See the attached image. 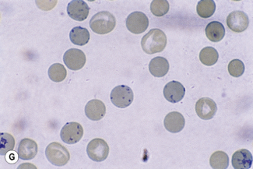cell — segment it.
<instances>
[{
  "mask_svg": "<svg viewBox=\"0 0 253 169\" xmlns=\"http://www.w3.org/2000/svg\"><path fill=\"white\" fill-rule=\"evenodd\" d=\"M167 45V37L161 29H152L143 36L141 46L143 52L149 55L163 52Z\"/></svg>",
  "mask_w": 253,
  "mask_h": 169,
  "instance_id": "obj_1",
  "label": "cell"
},
{
  "mask_svg": "<svg viewBox=\"0 0 253 169\" xmlns=\"http://www.w3.org/2000/svg\"><path fill=\"white\" fill-rule=\"evenodd\" d=\"M90 29L98 35L110 33L116 28V19L114 15L108 11L96 13L90 20Z\"/></svg>",
  "mask_w": 253,
  "mask_h": 169,
  "instance_id": "obj_2",
  "label": "cell"
},
{
  "mask_svg": "<svg viewBox=\"0 0 253 169\" xmlns=\"http://www.w3.org/2000/svg\"><path fill=\"white\" fill-rule=\"evenodd\" d=\"M45 156L50 163L58 167L66 166L70 159L68 150L57 142L50 143L46 147Z\"/></svg>",
  "mask_w": 253,
  "mask_h": 169,
  "instance_id": "obj_3",
  "label": "cell"
},
{
  "mask_svg": "<svg viewBox=\"0 0 253 169\" xmlns=\"http://www.w3.org/2000/svg\"><path fill=\"white\" fill-rule=\"evenodd\" d=\"M111 101L115 106L125 109L132 103L134 99L133 91L126 85H120L111 92Z\"/></svg>",
  "mask_w": 253,
  "mask_h": 169,
  "instance_id": "obj_4",
  "label": "cell"
},
{
  "mask_svg": "<svg viewBox=\"0 0 253 169\" xmlns=\"http://www.w3.org/2000/svg\"><path fill=\"white\" fill-rule=\"evenodd\" d=\"M86 153L92 161L97 162L106 160L109 154L108 143L100 138H96L88 143L86 147Z\"/></svg>",
  "mask_w": 253,
  "mask_h": 169,
  "instance_id": "obj_5",
  "label": "cell"
},
{
  "mask_svg": "<svg viewBox=\"0 0 253 169\" xmlns=\"http://www.w3.org/2000/svg\"><path fill=\"white\" fill-rule=\"evenodd\" d=\"M84 136V128L81 124L71 122L65 124L60 132L61 139L67 144H74L79 142Z\"/></svg>",
  "mask_w": 253,
  "mask_h": 169,
  "instance_id": "obj_6",
  "label": "cell"
},
{
  "mask_svg": "<svg viewBox=\"0 0 253 169\" xmlns=\"http://www.w3.org/2000/svg\"><path fill=\"white\" fill-rule=\"evenodd\" d=\"M148 17L142 12H133L126 19V28L131 33L139 35L148 28Z\"/></svg>",
  "mask_w": 253,
  "mask_h": 169,
  "instance_id": "obj_7",
  "label": "cell"
},
{
  "mask_svg": "<svg viewBox=\"0 0 253 169\" xmlns=\"http://www.w3.org/2000/svg\"><path fill=\"white\" fill-rule=\"evenodd\" d=\"M63 61L70 70H79L86 64V55L82 50L70 48L65 52Z\"/></svg>",
  "mask_w": 253,
  "mask_h": 169,
  "instance_id": "obj_8",
  "label": "cell"
},
{
  "mask_svg": "<svg viewBox=\"0 0 253 169\" xmlns=\"http://www.w3.org/2000/svg\"><path fill=\"white\" fill-rule=\"evenodd\" d=\"M250 24L249 17L245 12L236 10L231 12L227 17V25L235 33H241L247 29Z\"/></svg>",
  "mask_w": 253,
  "mask_h": 169,
  "instance_id": "obj_9",
  "label": "cell"
},
{
  "mask_svg": "<svg viewBox=\"0 0 253 169\" xmlns=\"http://www.w3.org/2000/svg\"><path fill=\"white\" fill-rule=\"evenodd\" d=\"M196 112L197 116L204 120L213 119L217 111L216 102L209 98H202L196 102Z\"/></svg>",
  "mask_w": 253,
  "mask_h": 169,
  "instance_id": "obj_10",
  "label": "cell"
},
{
  "mask_svg": "<svg viewBox=\"0 0 253 169\" xmlns=\"http://www.w3.org/2000/svg\"><path fill=\"white\" fill-rule=\"evenodd\" d=\"M90 7L83 0H73L67 6V13L73 20L84 21L88 17Z\"/></svg>",
  "mask_w": 253,
  "mask_h": 169,
  "instance_id": "obj_11",
  "label": "cell"
},
{
  "mask_svg": "<svg viewBox=\"0 0 253 169\" xmlns=\"http://www.w3.org/2000/svg\"><path fill=\"white\" fill-rule=\"evenodd\" d=\"M163 93L165 99L174 104L183 99L185 89L180 82L173 81L165 85Z\"/></svg>",
  "mask_w": 253,
  "mask_h": 169,
  "instance_id": "obj_12",
  "label": "cell"
},
{
  "mask_svg": "<svg viewBox=\"0 0 253 169\" xmlns=\"http://www.w3.org/2000/svg\"><path fill=\"white\" fill-rule=\"evenodd\" d=\"M85 114L92 121H99L106 114V107L100 100H90L85 107Z\"/></svg>",
  "mask_w": 253,
  "mask_h": 169,
  "instance_id": "obj_13",
  "label": "cell"
},
{
  "mask_svg": "<svg viewBox=\"0 0 253 169\" xmlns=\"http://www.w3.org/2000/svg\"><path fill=\"white\" fill-rule=\"evenodd\" d=\"M164 125L169 132L177 133L184 129L185 125V118L180 112H170L165 116Z\"/></svg>",
  "mask_w": 253,
  "mask_h": 169,
  "instance_id": "obj_14",
  "label": "cell"
},
{
  "mask_svg": "<svg viewBox=\"0 0 253 169\" xmlns=\"http://www.w3.org/2000/svg\"><path fill=\"white\" fill-rule=\"evenodd\" d=\"M39 151V147L35 140L32 139H23L19 143L18 153L19 158L21 160H32L37 155Z\"/></svg>",
  "mask_w": 253,
  "mask_h": 169,
  "instance_id": "obj_15",
  "label": "cell"
},
{
  "mask_svg": "<svg viewBox=\"0 0 253 169\" xmlns=\"http://www.w3.org/2000/svg\"><path fill=\"white\" fill-rule=\"evenodd\" d=\"M253 165V155L250 151L241 149L234 153L232 166L235 169H249Z\"/></svg>",
  "mask_w": 253,
  "mask_h": 169,
  "instance_id": "obj_16",
  "label": "cell"
},
{
  "mask_svg": "<svg viewBox=\"0 0 253 169\" xmlns=\"http://www.w3.org/2000/svg\"><path fill=\"white\" fill-rule=\"evenodd\" d=\"M150 73L156 78H163L169 73V61L162 56L154 58L149 63Z\"/></svg>",
  "mask_w": 253,
  "mask_h": 169,
  "instance_id": "obj_17",
  "label": "cell"
},
{
  "mask_svg": "<svg viewBox=\"0 0 253 169\" xmlns=\"http://www.w3.org/2000/svg\"><path fill=\"white\" fill-rule=\"evenodd\" d=\"M207 37L212 42H219L224 39L225 28L219 21H212L207 25L205 29Z\"/></svg>",
  "mask_w": 253,
  "mask_h": 169,
  "instance_id": "obj_18",
  "label": "cell"
},
{
  "mask_svg": "<svg viewBox=\"0 0 253 169\" xmlns=\"http://www.w3.org/2000/svg\"><path fill=\"white\" fill-rule=\"evenodd\" d=\"M90 38L88 30L82 27H75L70 33V41L76 45H85L89 42Z\"/></svg>",
  "mask_w": 253,
  "mask_h": 169,
  "instance_id": "obj_19",
  "label": "cell"
},
{
  "mask_svg": "<svg viewBox=\"0 0 253 169\" xmlns=\"http://www.w3.org/2000/svg\"><path fill=\"white\" fill-rule=\"evenodd\" d=\"M216 3L213 0H202L196 6V12L201 18L208 19L214 14Z\"/></svg>",
  "mask_w": 253,
  "mask_h": 169,
  "instance_id": "obj_20",
  "label": "cell"
},
{
  "mask_svg": "<svg viewBox=\"0 0 253 169\" xmlns=\"http://www.w3.org/2000/svg\"><path fill=\"white\" fill-rule=\"evenodd\" d=\"M210 164L213 169H226L229 166V157L224 151H216L211 155Z\"/></svg>",
  "mask_w": 253,
  "mask_h": 169,
  "instance_id": "obj_21",
  "label": "cell"
},
{
  "mask_svg": "<svg viewBox=\"0 0 253 169\" xmlns=\"http://www.w3.org/2000/svg\"><path fill=\"white\" fill-rule=\"evenodd\" d=\"M218 52L213 47H206L200 53V60L205 66H213L218 60Z\"/></svg>",
  "mask_w": 253,
  "mask_h": 169,
  "instance_id": "obj_22",
  "label": "cell"
},
{
  "mask_svg": "<svg viewBox=\"0 0 253 169\" xmlns=\"http://www.w3.org/2000/svg\"><path fill=\"white\" fill-rule=\"evenodd\" d=\"M48 74L51 81L55 83H59L66 79L67 71L63 65L61 63H55L50 66Z\"/></svg>",
  "mask_w": 253,
  "mask_h": 169,
  "instance_id": "obj_23",
  "label": "cell"
},
{
  "mask_svg": "<svg viewBox=\"0 0 253 169\" xmlns=\"http://www.w3.org/2000/svg\"><path fill=\"white\" fill-rule=\"evenodd\" d=\"M15 139L11 134L6 132L0 133V155H6L9 151H13L15 147Z\"/></svg>",
  "mask_w": 253,
  "mask_h": 169,
  "instance_id": "obj_24",
  "label": "cell"
},
{
  "mask_svg": "<svg viewBox=\"0 0 253 169\" xmlns=\"http://www.w3.org/2000/svg\"><path fill=\"white\" fill-rule=\"evenodd\" d=\"M169 2L167 0H154L151 4V11L156 17H163L169 11Z\"/></svg>",
  "mask_w": 253,
  "mask_h": 169,
  "instance_id": "obj_25",
  "label": "cell"
},
{
  "mask_svg": "<svg viewBox=\"0 0 253 169\" xmlns=\"http://www.w3.org/2000/svg\"><path fill=\"white\" fill-rule=\"evenodd\" d=\"M228 69L230 75L234 78H239L244 74L245 65L243 62L239 59H233L228 64Z\"/></svg>",
  "mask_w": 253,
  "mask_h": 169,
  "instance_id": "obj_26",
  "label": "cell"
},
{
  "mask_svg": "<svg viewBox=\"0 0 253 169\" xmlns=\"http://www.w3.org/2000/svg\"><path fill=\"white\" fill-rule=\"evenodd\" d=\"M5 156H6V162L9 164L17 163L18 158H20L18 153H16L13 151H9Z\"/></svg>",
  "mask_w": 253,
  "mask_h": 169,
  "instance_id": "obj_27",
  "label": "cell"
}]
</instances>
